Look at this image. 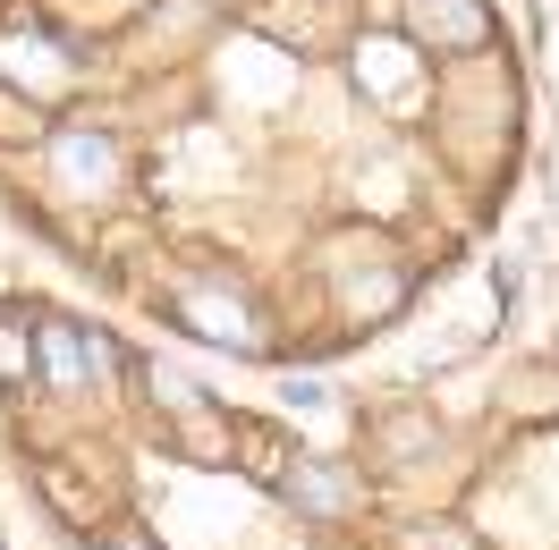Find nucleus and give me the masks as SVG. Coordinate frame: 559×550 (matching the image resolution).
Returning <instances> with one entry per match:
<instances>
[{"instance_id": "f257e3e1", "label": "nucleus", "mask_w": 559, "mask_h": 550, "mask_svg": "<svg viewBox=\"0 0 559 550\" xmlns=\"http://www.w3.org/2000/svg\"><path fill=\"white\" fill-rule=\"evenodd\" d=\"M51 347H60V356H51V364H60V373H94V339H85V331H51Z\"/></svg>"}, {"instance_id": "f03ea898", "label": "nucleus", "mask_w": 559, "mask_h": 550, "mask_svg": "<svg viewBox=\"0 0 559 550\" xmlns=\"http://www.w3.org/2000/svg\"><path fill=\"white\" fill-rule=\"evenodd\" d=\"M297 500H306V509H340L348 491H340V482H331V475H306V491H297Z\"/></svg>"}]
</instances>
